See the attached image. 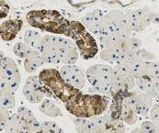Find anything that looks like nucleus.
Here are the masks:
<instances>
[{
  "mask_svg": "<svg viewBox=\"0 0 159 133\" xmlns=\"http://www.w3.org/2000/svg\"><path fill=\"white\" fill-rule=\"evenodd\" d=\"M38 79L45 95H54L65 104L75 100L82 95L81 90L67 84L61 76L60 72L54 68L43 70L39 73Z\"/></svg>",
  "mask_w": 159,
  "mask_h": 133,
  "instance_id": "nucleus-1",
  "label": "nucleus"
},
{
  "mask_svg": "<svg viewBox=\"0 0 159 133\" xmlns=\"http://www.w3.org/2000/svg\"><path fill=\"white\" fill-rule=\"evenodd\" d=\"M26 20L33 28L56 35H65L70 22L53 9L31 10L26 15Z\"/></svg>",
  "mask_w": 159,
  "mask_h": 133,
  "instance_id": "nucleus-2",
  "label": "nucleus"
},
{
  "mask_svg": "<svg viewBox=\"0 0 159 133\" xmlns=\"http://www.w3.org/2000/svg\"><path fill=\"white\" fill-rule=\"evenodd\" d=\"M109 104L108 98L100 95H81L75 100L65 104L70 114L76 117L91 118L100 116L106 111Z\"/></svg>",
  "mask_w": 159,
  "mask_h": 133,
  "instance_id": "nucleus-3",
  "label": "nucleus"
},
{
  "mask_svg": "<svg viewBox=\"0 0 159 133\" xmlns=\"http://www.w3.org/2000/svg\"><path fill=\"white\" fill-rule=\"evenodd\" d=\"M65 36L74 41L83 59L89 60L97 55L98 51L97 42L80 21H70Z\"/></svg>",
  "mask_w": 159,
  "mask_h": 133,
  "instance_id": "nucleus-4",
  "label": "nucleus"
},
{
  "mask_svg": "<svg viewBox=\"0 0 159 133\" xmlns=\"http://www.w3.org/2000/svg\"><path fill=\"white\" fill-rule=\"evenodd\" d=\"M86 79L98 92L111 94L114 78L113 67L105 64H95L90 66L85 73Z\"/></svg>",
  "mask_w": 159,
  "mask_h": 133,
  "instance_id": "nucleus-5",
  "label": "nucleus"
},
{
  "mask_svg": "<svg viewBox=\"0 0 159 133\" xmlns=\"http://www.w3.org/2000/svg\"><path fill=\"white\" fill-rule=\"evenodd\" d=\"M111 33H119L123 37L132 36V31L127 25L124 13L119 9H113L104 14L102 18L99 35Z\"/></svg>",
  "mask_w": 159,
  "mask_h": 133,
  "instance_id": "nucleus-6",
  "label": "nucleus"
},
{
  "mask_svg": "<svg viewBox=\"0 0 159 133\" xmlns=\"http://www.w3.org/2000/svg\"><path fill=\"white\" fill-rule=\"evenodd\" d=\"M20 85V73L16 62L10 57H4L0 64V88L16 92Z\"/></svg>",
  "mask_w": 159,
  "mask_h": 133,
  "instance_id": "nucleus-7",
  "label": "nucleus"
},
{
  "mask_svg": "<svg viewBox=\"0 0 159 133\" xmlns=\"http://www.w3.org/2000/svg\"><path fill=\"white\" fill-rule=\"evenodd\" d=\"M124 16L132 32H142L151 23H154L156 20H157V17L152 11L145 8L129 10Z\"/></svg>",
  "mask_w": 159,
  "mask_h": 133,
  "instance_id": "nucleus-8",
  "label": "nucleus"
},
{
  "mask_svg": "<svg viewBox=\"0 0 159 133\" xmlns=\"http://www.w3.org/2000/svg\"><path fill=\"white\" fill-rule=\"evenodd\" d=\"M120 98V120L128 125H134L138 120V115L135 109L134 95L132 90L116 94Z\"/></svg>",
  "mask_w": 159,
  "mask_h": 133,
  "instance_id": "nucleus-9",
  "label": "nucleus"
},
{
  "mask_svg": "<svg viewBox=\"0 0 159 133\" xmlns=\"http://www.w3.org/2000/svg\"><path fill=\"white\" fill-rule=\"evenodd\" d=\"M38 51L41 53L44 64L55 65L61 64L57 51V36L46 35L43 37Z\"/></svg>",
  "mask_w": 159,
  "mask_h": 133,
  "instance_id": "nucleus-10",
  "label": "nucleus"
},
{
  "mask_svg": "<svg viewBox=\"0 0 159 133\" xmlns=\"http://www.w3.org/2000/svg\"><path fill=\"white\" fill-rule=\"evenodd\" d=\"M57 51L61 64H75L78 60L77 47L70 39L57 37Z\"/></svg>",
  "mask_w": 159,
  "mask_h": 133,
  "instance_id": "nucleus-11",
  "label": "nucleus"
},
{
  "mask_svg": "<svg viewBox=\"0 0 159 133\" xmlns=\"http://www.w3.org/2000/svg\"><path fill=\"white\" fill-rule=\"evenodd\" d=\"M60 74L70 86L81 90L86 84V75L84 71L75 64H65L60 69Z\"/></svg>",
  "mask_w": 159,
  "mask_h": 133,
  "instance_id": "nucleus-12",
  "label": "nucleus"
},
{
  "mask_svg": "<svg viewBox=\"0 0 159 133\" xmlns=\"http://www.w3.org/2000/svg\"><path fill=\"white\" fill-rule=\"evenodd\" d=\"M23 95L32 104H39L43 100L45 95L37 76H30L27 78L23 87Z\"/></svg>",
  "mask_w": 159,
  "mask_h": 133,
  "instance_id": "nucleus-13",
  "label": "nucleus"
},
{
  "mask_svg": "<svg viewBox=\"0 0 159 133\" xmlns=\"http://www.w3.org/2000/svg\"><path fill=\"white\" fill-rule=\"evenodd\" d=\"M113 69L114 78L111 94L113 95L118 93L128 92L133 90L135 86V79L128 73L117 69L116 67H113Z\"/></svg>",
  "mask_w": 159,
  "mask_h": 133,
  "instance_id": "nucleus-14",
  "label": "nucleus"
},
{
  "mask_svg": "<svg viewBox=\"0 0 159 133\" xmlns=\"http://www.w3.org/2000/svg\"><path fill=\"white\" fill-rule=\"evenodd\" d=\"M104 12L100 9H96L92 12L87 13L83 18L81 23L86 28V29L93 36H98L101 27L102 18L104 16Z\"/></svg>",
  "mask_w": 159,
  "mask_h": 133,
  "instance_id": "nucleus-15",
  "label": "nucleus"
},
{
  "mask_svg": "<svg viewBox=\"0 0 159 133\" xmlns=\"http://www.w3.org/2000/svg\"><path fill=\"white\" fill-rule=\"evenodd\" d=\"M23 21L21 20H7L0 25V37L5 42L13 41L21 30Z\"/></svg>",
  "mask_w": 159,
  "mask_h": 133,
  "instance_id": "nucleus-16",
  "label": "nucleus"
},
{
  "mask_svg": "<svg viewBox=\"0 0 159 133\" xmlns=\"http://www.w3.org/2000/svg\"><path fill=\"white\" fill-rule=\"evenodd\" d=\"M17 115L24 124L26 132L34 133L39 130L41 123L38 121V119L35 117V116L30 109L24 107H20L17 111Z\"/></svg>",
  "mask_w": 159,
  "mask_h": 133,
  "instance_id": "nucleus-17",
  "label": "nucleus"
},
{
  "mask_svg": "<svg viewBox=\"0 0 159 133\" xmlns=\"http://www.w3.org/2000/svg\"><path fill=\"white\" fill-rule=\"evenodd\" d=\"M135 109L137 115L141 117H146L153 106V99L145 93H140L134 95Z\"/></svg>",
  "mask_w": 159,
  "mask_h": 133,
  "instance_id": "nucleus-18",
  "label": "nucleus"
},
{
  "mask_svg": "<svg viewBox=\"0 0 159 133\" xmlns=\"http://www.w3.org/2000/svg\"><path fill=\"white\" fill-rule=\"evenodd\" d=\"M43 59L37 50H32V51L24 59L23 63L25 71L29 73H34L36 70H38V68L43 66Z\"/></svg>",
  "mask_w": 159,
  "mask_h": 133,
  "instance_id": "nucleus-19",
  "label": "nucleus"
},
{
  "mask_svg": "<svg viewBox=\"0 0 159 133\" xmlns=\"http://www.w3.org/2000/svg\"><path fill=\"white\" fill-rule=\"evenodd\" d=\"M92 124V131L90 133H114L110 124V118L108 115L104 117L97 116L90 119Z\"/></svg>",
  "mask_w": 159,
  "mask_h": 133,
  "instance_id": "nucleus-20",
  "label": "nucleus"
},
{
  "mask_svg": "<svg viewBox=\"0 0 159 133\" xmlns=\"http://www.w3.org/2000/svg\"><path fill=\"white\" fill-rule=\"evenodd\" d=\"M4 131L6 132L9 133H27L24 124L17 113L10 114L8 118L7 119L5 126H4Z\"/></svg>",
  "mask_w": 159,
  "mask_h": 133,
  "instance_id": "nucleus-21",
  "label": "nucleus"
},
{
  "mask_svg": "<svg viewBox=\"0 0 159 133\" xmlns=\"http://www.w3.org/2000/svg\"><path fill=\"white\" fill-rule=\"evenodd\" d=\"M135 85L138 88L143 91L151 97H158V83H156L147 78H137Z\"/></svg>",
  "mask_w": 159,
  "mask_h": 133,
  "instance_id": "nucleus-22",
  "label": "nucleus"
},
{
  "mask_svg": "<svg viewBox=\"0 0 159 133\" xmlns=\"http://www.w3.org/2000/svg\"><path fill=\"white\" fill-rule=\"evenodd\" d=\"M99 55L103 61L118 64L120 62L122 51L119 48H104Z\"/></svg>",
  "mask_w": 159,
  "mask_h": 133,
  "instance_id": "nucleus-23",
  "label": "nucleus"
},
{
  "mask_svg": "<svg viewBox=\"0 0 159 133\" xmlns=\"http://www.w3.org/2000/svg\"><path fill=\"white\" fill-rule=\"evenodd\" d=\"M42 40H43V37L41 33H39L37 30L27 29L24 33V43L33 50L38 51L42 42Z\"/></svg>",
  "mask_w": 159,
  "mask_h": 133,
  "instance_id": "nucleus-24",
  "label": "nucleus"
},
{
  "mask_svg": "<svg viewBox=\"0 0 159 133\" xmlns=\"http://www.w3.org/2000/svg\"><path fill=\"white\" fill-rule=\"evenodd\" d=\"M15 105H16L15 93L7 89L0 88V107L9 110L14 109Z\"/></svg>",
  "mask_w": 159,
  "mask_h": 133,
  "instance_id": "nucleus-25",
  "label": "nucleus"
},
{
  "mask_svg": "<svg viewBox=\"0 0 159 133\" xmlns=\"http://www.w3.org/2000/svg\"><path fill=\"white\" fill-rule=\"evenodd\" d=\"M40 105V111L48 117H57L62 115L61 109L51 99H43Z\"/></svg>",
  "mask_w": 159,
  "mask_h": 133,
  "instance_id": "nucleus-26",
  "label": "nucleus"
},
{
  "mask_svg": "<svg viewBox=\"0 0 159 133\" xmlns=\"http://www.w3.org/2000/svg\"><path fill=\"white\" fill-rule=\"evenodd\" d=\"M34 133H65L60 126L53 121H44L41 123L39 130Z\"/></svg>",
  "mask_w": 159,
  "mask_h": 133,
  "instance_id": "nucleus-27",
  "label": "nucleus"
},
{
  "mask_svg": "<svg viewBox=\"0 0 159 133\" xmlns=\"http://www.w3.org/2000/svg\"><path fill=\"white\" fill-rule=\"evenodd\" d=\"M74 124L77 133H90L92 131L90 119L78 117L74 120Z\"/></svg>",
  "mask_w": 159,
  "mask_h": 133,
  "instance_id": "nucleus-28",
  "label": "nucleus"
},
{
  "mask_svg": "<svg viewBox=\"0 0 159 133\" xmlns=\"http://www.w3.org/2000/svg\"><path fill=\"white\" fill-rule=\"evenodd\" d=\"M139 60H141L139 50H130L122 51L120 64H134Z\"/></svg>",
  "mask_w": 159,
  "mask_h": 133,
  "instance_id": "nucleus-29",
  "label": "nucleus"
},
{
  "mask_svg": "<svg viewBox=\"0 0 159 133\" xmlns=\"http://www.w3.org/2000/svg\"><path fill=\"white\" fill-rule=\"evenodd\" d=\"M32 50L33 49H31L24 42H18L13 46V52L15 53L16 56L21 59H25L32 51Z\"/></svg>",
  "mask_w": 159,
  "mask_h": 133,
  "instance_id": "nucleus-30",
  "label": "nucleus"
},
{
  "mask_svg": "<svg viewBox=\"0 0 159 133\" xmlns=\"http://www.w3.org/2000/svg\"><path fill=\"white\" fill-rule=\"evenodd\" d=\"M143 133H158V126L152 121H143L140 128Z\"/></svg>",
  "mask_w": 159,
  "mask_h": 133,
  "instance_id": "nucleus-31",
  "label": "nucleus"
},
{
  "mask_svg": "<svg viewBox=\"0 0 159 133\" xmlns=\"http://www.w3.org/2000/svg\"><path fill=\"white\" fill-rule=\"evenodd\" d=\"M10 11V6L6 0H0V20L7 17Z\"/></svg>",
  "mask_w": 159,
  "mask_h": 133,
  "instance_id": "nucleus-32",
  "label": "nucleus"
},
{
  "mask_svg": "<svg viewBox=\"0 0 159 133\" xmlns=\"http://www.w3.org/2000/svg\"><path fill=\"white\" fill-rule=\"evenodd\" d=\"M9 115H10V112L8 111V109L0 107V131H4L5 123H6L7 119L8 118Z\"/></svg>",
  "mask_w": 159,
  "mask_h": 133,
  "instance_id": "nucleus-33",
  "label": "nucleus"
},
{
  "mask_svg": "<svg viewBox=\"0 0 159 133\" xmlns=\"http://www.w3.org/2000/svg\"><path fill=\"white\" fill-rule=\"evenodd\" d=\"M150 117L152 122H154L157 126H158V118H159V109L158 105L155 104L150 109Z\"/></svg>",
  "mask_w": 159,
  "mask_h": 133,
  "instance_id": "nucleus-34",
  "label": "nucleus"
},
{
  "mask_svg": "<svg viewBox=\"0 0 159 133\" xmlns=\"http://www.w3.org/2000/svg\"><path fill=\"white\" fill-rule=\"evenodd\" d=\"M4 57H5L4 52H3L2 51H0V64H1V62H2V60L4 59Z\"/></svg>",
  "mask_w": 159,
  "mask_h": 133,
  "instance_id": "nucleus-35",
  "label": "nucleus"
},
{
  "mask_svg": "<svg viewBox=\"0 0 159 133\" xmlns=\"http://www.w3.org/2000/svg\"><path fill=\"white\" fill-rule=\"evenodd\" d=\"M131 133H142V132H141L140 128H136V129H134V131H132V132Z\"/></svg>",
  "mask_w": 159,
  "mask_h": 133,
  "instance_id": "nucleus-36",
  "label": "nucleus"
},
{
  "mask_svg": "<svg viewBox=\"0 0 159 133\" xmlns=\"http://www.w3.org/2000/svg\"><path fill=\"white\" fill-rule=\"evenodd\" d=\"M5 133H9V132H5Z\"/></svg>",
  "mask_w": 159,
  "mask_h": 133,
  "instance_id": "nucleus-37",
  "label": "nucleus"
},
{
  "mask_svg": "<svg viewBox=\"0 0 159 133\" xmlns=\"http://www.w3.org/2000/svg\"><path fill=\"white\" fill-rule=\"evenodd\" d=\"M141 132H142V131H141ZM142 133H143V132H142Z\"/></svg>",
  "mask_w": 159,
  "mask_h": 133,
  "instance_id": "nucleus-38",
  "label": "nucleus"
}]
</instances>
